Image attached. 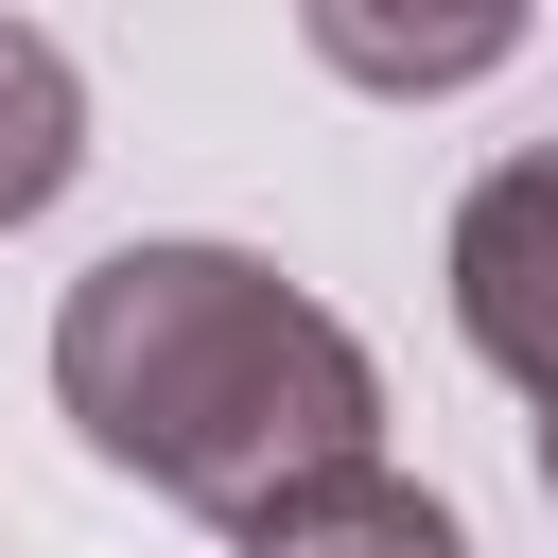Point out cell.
I'll return each mask as SVG.
<instances>
[{
	"instance_id": "6",
	"label": "cell",
	"mask_w": 558,
	"mask_h": 558,
	"mask_svg": "<svg viewBox=\"0 0 558 558\" xmlns=\"http://www.w3.org/2000/svg\"><path fill=\"white\" fill-rule=\"evenodd\" d=\"M541 488H558V418H541Z\"/></svg>"
},
{
	"instance_id": "2",
	"label": "cell",
	"mask_w": 558,
	"mask_h": 558,
	"mask_svg": "<svg viewBox=\"0 0 558 558\" xmlns=\"http://www.w3.org/2000/svg\"><path fill=\"white\" fill-rule=\"evenodd\" d=\"M453 331H471V366H506L558 418V140L471 174V209H453Z\"/></svg>"
},
{
	"instance_id": "4",
	"label": "cell",
	"mask_w": 558,
	"mask_h": 558,
	"mask_svg": "<svg viewBox=\"0 0 558 558\" xmlns=\"http://www.w3.org/2000/svg\"><path fill=\"white\" fill-rule=\"evenodd\" d=\"M244 558H471V523L418 488V471H349V488H314V506H279Z\"/></svg>"
},
{
	"instance_id": "1",
	"label": "cell",
	"mask_w": 558,
	"mask_h": 558,
	"mask_svg": "<svg viewBox=\"0 0 558 558\" xmlns=\"http://www.w3.org/2000/svg\"><path fill=\"white\" fill-rule=\"evenodd\" d=\"M52 401L105 471L157 506L262 541L279 506L384 471V366L331 296H296L244 244H105L52 296Z\"/></svg>"
},
{
	"instance_id": "5",
	"label": "cell",
	"mask_w": 558,
	"mask_h": 558,
	"mask_svg": "<svg viewBox=\"0 0 558 558\" xmlns=\"http://www.w3.org/2000/svg\"><path fill=\"white\" fill-rule=\"evenodd\" d=\"M314 52H331V70H366V87H471V70H506L523 35H506V17H418V35H401V17L314 0Z\"/></svg>"
},
{
	"instance_id": "3",
	"label": "cell",
	"mask_w": 558,
	"mask_h": 558,
	"mask_svg": "<svg viewBox=\"0 0 558 558\" xmlns=\"http://www.w3.org/2000/svg\"><path fill=\"white\" fill-rule=\"evenodd\" d=\"M70 174H87V70L35 17H0V227H35Z\"/></svg>"
}]
</instances>
